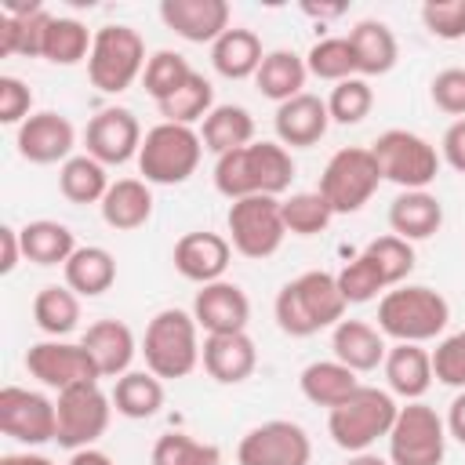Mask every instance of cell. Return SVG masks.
I'll return each instance as SVG.
<instances>
[{
	"label": "cell",
	"mask_w": 465,
	"mask_h": 465,
	"mask_svg": "<svg viewBox=\"0 0 465 465\" xmlns=\"http://www.w3.org/2000/svg\"><path fill=\"white\" fill-rule=\"evenodd\" d=\"M294 178V160L280 142H251L214 160V189L225 200L280 196Z\"/></svg>",
	"instance_id": "obj_1"
},
{
	"label": "cell",
	"mask_w": 465,
	"mask_h": 465,
	"mask_svg": "<svg viewBox=\"0 0 465 465\" xmlns=\"http://www.w3.org/2000/svg\"><path fill=\"white\" fill-rule=\"evenodd\" d=\"M276 323L291 338H309L327 327H338L345 320V298L338 291V276L312 269L294 280H287L272 302Z\"/></svg>",
	"instance_id": "obj_2"
},
{
	"label": "cell",
	"mask_w": 465,
	"mask_h": 465,
	"mask_svg": "<svg viewBox=\"0 0 465 465\" xmlns=\"http://www.w3.org/2000/svg\"><path fill=\"white\" fill-rule=\"evenodd\" d=\"M450 323V305L440 291L425 283H400L381 294L378 302V331L392 341H432L447 331Z\"/></svg>",
	"instance_id": "obj_3"
},
{
	"label": "cell",
	"mask_w": 465,
	"mask_h": 465,
	"mask_svg": "<svg viewBox=\"0 0 465 465\" xmlns=\"http://www.w3.org/2000/svg\"><path fill=\"white\" fill-rule=\"evenodd\" d=\"M200 327L185 309H160L142 338L145 371H153L160 381L189 378L200 367Z\"/></svg>",
	"instance_id": "obj_4"
},
{
	"label": "cell",
	"mask_w": 465,
	"mask_h": 465,
	"mask_svg": "<svg viewBox=\"0 0 465 465\" xmlns=\"http://www.w3.org/2000/svg\"><path fill=\"white\" fill-rule=\"evenodd\" d=\"M396 414H400V407H396L392 392H385L378 385H360L349 400H341L338 407L327 411V432L341 450L360 454V450H371L378 440H389Z\"/></svg>",
	"instance_id": "obj_5"
},
{
	"label": "cell",
	"mask_w": 465,
	"mask_h": 465,
	"mask_svg": "<svg viewBox=\"0 0 465 465\" xmlns=\"http://www.w3.org/2000/svg\"><path fill=\"white\" fill-rule=\"evenodd\" d=\"M203 156V138L200 131L185 124H167L160 120L156 127L145 131L142 149H138V171L149 185H182L196 174Z\"/></svg>",
	"instance_id": "obj_6"
},
{
	"label": "cell",
	"mask_w": 465,
	"mask_h": 465,
	"mask_svg": "<svg viewBox=\"0 0 465 465\" xmlns=\"http://www.w3.org/2000/svg\"><path fill=\"white\" fill-rule=\"evenodd\" d=\"M145 40L131 25H102L94 29V44L87 54V76L102 94L127 91L145 73Z\"/></svg>",
	"instance_id": "obj_7"
},
{
	"label": "cell",
	"mask_w": 465,
	"mask_h": 465,
	"mask_svg": "<svg viewBox=\"0 0 465 465\" xmlns=\"http://www.w3.org/2000/svg\"><path fill=\"white\" fill-rule=\"evenodd\" d=\"M381 182L385 178L374 153L363 145H345L327 160L320 174V196L331 203L334 214H356L378 193Z\"/></svg>",
	"instance_id": "obj_8"
},
{
	"label": "cell",
	"mask_w": 465,
	"mask_h": 465,
	"mask_svg": "<svg viewBox=\"0 0 465 465\" xmlns=\"http://www.w3.org/2000/svg\"><path fill=\"white\" fill-rule=\"evenodd\" d=\"M378 167H381V178L400 185L403 193L407 189H425L436 182L440 174V153L432 142H425L421 134L414 131H403V127H392V131H381L371 145Z\"/></svg>",
	"instance_id": "obj_9"
},
{
	"label": "cell",
	"mask_w": 465,
	"mask_h": 465,
	"mask_svg": "<svg viewBox=\"0 0 465 465\" xmlns=\"http://www.w3.org/2000/svg\"><path fill=\"white\" fill-rule=\"evenodd\" d=\"M447 421L421 400L400 407L389 429V465H443Z\"/></svg>",
	"instance_id": "obj_10"
},
{
	"label": "cell",
	"mask_w": 465,
	"mask_h": 465,
	"mask_svg": "<svg viewBox=\"0 0 465 465\" xmlns=\"http://www.w3.org/2000/svg\"><path fill=\"white\" fill-rule=\"evenodd\" d=\"M225 229H229V243L236 254L243 258H269L280 251L287 225H283V211H280V196H243L229 203L225 214Z\"/></svg>",
	"instance_id": "obj_11"
},
{
	"label": "cell",
	"mask_w": 465,
	"mask_h": 465,
	"mask_svg": "<svg viewBox=\"0 0 465 465\" xmlns=\"http://www.w3.org/2000/svg\"><path fill=\"white\" fill-rule=\"evenodd\" d=\"M54 411H58L54 443L73 454V450L94 447L105 436L113 418V396H105L98 381H84V385L62 389L54 400Z\"/></svg>",
	"instance_id": "obj_12"
},
{
	"label": "cell",
	"mask_w": 465,
	"mask_h": 465,
	"mask_svg": "<svg viewBox=\"0 0 465 465\" xmlns=\"http://www.w3.org/2000/svg\"><path fill=\"white\" fill-rule=\"evenodd\" d=\"M312 440L298 421L272 418L243 432L236 443V465H309Z\"/></svg>",
	"instance_id": "obj_13"
},
{
	"label": "cell",
	"mask_w": 465,
	"mask_h": 465,
	"mask_svg": "<svg viewBox=\"0 0 465 465\" xmlns=\"http://www.w3.org/2000/svg\"><path fill=\"white\" fill-rule=\"evenodd\" d=\"M0 432L25 447L51 443L58 432L54 400H47L44 392L22 389V385H4L0 389Z\"/></svg>",
	"instance_id": "obj_14"
},
{
	"label": "cell",
	"mask_w": 465,
	"mask_h": 465,
	"mask_svg": "<svg viewBox=\"0 0 465 465\" xmlns=\"http://www.w3.org/2000/svg\"><path fill=\"white\" fill-rule=\"evenodd\" d=\"M25 371L44 381L47 389L62 392L84 381H98V367L91 360V352L80 341H65V338H51V341H36L25 352Z\"/></svg>",
	"instance_id": "obj_15"
},
{
	"label": "cell",
	"mask_w": 465,
	"mask_h": 465,
	"mask_svg": "<svg viewBox=\"0 0 465 465\" xmlns=\"http://www.w3.org/2000/svg\"><path fill=\"white\" fill-rule=\"evenodd\" d=\"M142 127L134 120L131 109H120V105H109L102 113H94L87 120V131H84V145H87V156H94L98 163L113 167V163H127L131 156L138 160V149H142Z\"/></svg>",
	"instance_id": "obj_16"
},
{
	"label": "cell",
	"mask_w": 465,
	"mask_h": 465,
	"mask_svg": "<svg viewBox=\"0 0 465 465\" xmlns=\"http://www.w3.org/2000/svg\"><path fill=\"white\" fill-rule=\"evenodd\" d=\"M193 320L203 334H232V331H247L251 320V302L243 294L240 283L229 280H214L203 283L193 298Z\"/></svg>",
	"instance_id": "obj_17"
},
{
	"label": "cell",
	"mask_w": 465,
	"mask_h": 465,
	"mask_svg": "<svg viewBox=\"0 0 465 465\" xmlns=\"http://www.w3.org/2000/svg\"><path fill=\"white\" fill-rule=\"evenodd\" d=\"M15 145H18V156L29 160V163H65L73 156V145H76V131L73 124L62 116V113H33L18 134H15Z\"/></svg>",
	"instance_id": "obj_18"
},
{
	"label": "cell",
	"mask_w": 465,
	"mask_h": 465,
	"mask_svg": "<svg viewBox=\"0 0 465 465\" xmlns=\"http://www.w3.org/2000/svg\"><path fill=\"white\" fill-rule=\"evenodd\" d=\"M229 258H232V243H229V236H222V232H207V229L185 232V236L174 243V254H171L174 269H178L185 280L200 283V287L222 280L225 269H229Z\"/></svg>",
	"instance_id": "obj_19"
},
{
	"label": "cell",
	"mask_w": 465,
	"mask_h": 465,
	"mask_svg": "<svg viewBox=\"0 0 465 465\" xmlns=\"http://www.w3.org/2000/svg\"><path fill=\"white\" fill-rule=\"evenodd\" d=\"M160 18L189 44H214L229 29V4L225 0H163Z\"/></svg>",
	"instance_id": "obj_20"
},
{
	"label": "cell",
	"mask_w": 465,
	"mask_h": 465,
	"mask_svg": "<svg viewBox=\"0 0 465 465\" xmlns=\"http://www.w3.org/2000/svg\"><path fill=\"white\" fill-rule=\"evenodd\" d=\"M272 127H276V138L280 145H291V149H305V145H316L327 127H331V113H327V98L320 94H294L287 98L283 105H276V116H272Z\"/></svg>",
	"instance_id": "obj_21"
},
{
	"label": "cell",
	"mask_w": 465,
	"mask_h": 465,
	"mask_svg": "<svg viewBox=\"0 0 465 465\" xmlns=\"http://www.w3.org/2000/svg\"><path fill=\"white\" fill-rule=\"evenodd\" d=\"M200 363L203 371L218 381V385H240L254 374L258 367V349L251 341L247 331H232V334H207L203 349H200Z\"/></svg>",
	"instance_id": "obj_22"
},
{
	"label": "cell",
	"mask_w": 465,
	"mask_h": 465,
	"mask_svg": "<svg viewBox=\"0 0 465 465\" xmlns=\"http://www.w3.org/2000/svg\"><path fill=\"white\" fill-rule=\"evenodd\" d=\"M80 345L91 352V360H94V367H98L102 378H120V374H127V371H131V360H134V352H138L134 334H131V327H127L124 320H94V323L84 331Z\"/></svg>",
	"instance_id": "obj_23"
},
{
	"label": "cell",
	"mask_w": 465,
	"mask_h": 465,
	"mask_svg": "<svg viewBox=\"0 0 465 465\" xmlns=\"http://www.w3.org/2000/svg\"><path fill=\"white\" fill-rule=\"evenodd\" d=\"M51 25V15L29 0V4H4L0 11V54H44V33Z\"/></svg>",
	"instance_id": "obj_24"
},
{
	"label": "cell",
	"mask_w": 465,
	"mask_h": 465,
	"mask_svg": "<svg viewBox=\"0 0 465 465\" xmlns=\"http://www.w3.org/2000/svg\"><path fill=\"white\" fill-rule=\"evenodd\" d=\"M331 349H334V360L356 374L378 371L385 363V352H389L385 334L367 320H341L331 334Z\"/></svg>",
	"instance_id": "obj_25"
},
{
	"label": "cell",
	"mask_w": 465,
	"mask_h": 465,
	"mask_svg": "<svg viewBox=\"0 0 465 465\" xmlns=\"http://www.w3.org/2000/svg\"><path fill=\"white\" fill-rule=\"evenodd\" d=\"M440 225H443V203L429 189H407L389 203V229L407 243L436 236Z\"/></svg>",
	"instance_id": "obj_26"
},
{
	"label": "cell",
	"mask_w": 465,
	"mask_h": 465,
	"mask_svg": "<svg viewBox=\"0 0 465 465\" xmlns=\"http://www.w3.org/2000/svg\"><path fill=\"white\" fill-rule=\"evenodd\" d=\"M381 371H385L392 396H403L407 403L421 400L432 385V352H425L421 345H411V341H396V345H389Z\"/></svg>",
	"instance_id": "obj_27"
},
{
	"label": "cell",
	"mask_w": 465,
	"mask_h": 465,
	"mask_svg": "<svg viewBox=\"0 0 465 465\" xmlns=\"http://www.w3.org/2000/svg\"><path fill=\"white\" fill-rule=\"evenodd\" d=\"M102 222L116 232L142 229L153 218V193L145 178H116L102 196Z\"/></svg>",
	"instance_id": "obj_28"
},
{
	"label": "cell",
	"mask_w": 465,
	"mask_h": 465,
	"mask_svg": "<svg viewBox=\"0 0 465 465\" xmlns=\"http://www.w3.org/2000/svg\"><path fill=\"white\" fill-rule=\"evenodd\" d=\"M349 44H352V54H356V76H385L396 58H400V44H396V33L378 22V18H363L349 29Z\"/></svg>",
	"instance_id": "obj_29"
},
{
	"label": "cell",
	"mask_w": 465,
	"mask_h": 465,
	"mask_svg": "<svg viewBox=\"0 0 465 465\" xmlns=\"http://www.w3.org/2000/svg\"><path fill=\"white\" fill-rule=\"evenodd\" d=\"M265 51H262V40L258 33L251 29H240V25H229L214 44H211V65L218 69V76L225 80H247L258 73Z\"/></svg>",
	"instance_id": "obj_30"
},
{
	"label": "cell",
	"mask_w": 465,
	"mask_h": 465,
	"mask_svg": "<svg viewBox=\"0 0 465 465\" xmlns=\"http://www.w3.org/2000/svg\"><path fill=\"white\" fill-rule=\"evenodd\" d=\"M62 269H65V287L76 291L80 298H98V294H105L116 283V262L98 243L76 247L73 258Z\"/></svg>",
	"instance_id": "obj_31"
},
{
	"label": "cell",
	"mask_w": 465,
	"mask_h": 465,
	"mask_svg": "<svg viewBox=\"0 0 465 465\" xmlns=\"http://www.w3.org/2000/svg\"><path fill=\"white\" fill-rule=\"evenodd\" d=\"M203 149L214 156H225L232 149H243L254 142V116L243 105H214L207 120L200 124Z\"/></svg>",
	"instance_id": "obj_32"
},
{
	"label": "cell",
	"mask_w": 465,
	"mask_h": 465,
	"mask_svg": "<svg viewBox=\"0 0 465 465\" xmlns=\"http://www.w3.org/2000/svg\"><path fill=\"white\" fill-rule=\"evenodd\" d=\"M298 385H302V396L309 403L331 411V407H338L341 400H349L360 389V378H356V371H349L338 360H316V363H309L302 371Z\"/></svg>",
	"instance_id": "obj_33"
},
{
	"label": "cell",
	"mask_w": 465,
	"mask_h": 465,
	"mask_svg": "<svg viewBox=\"0 0 465 465\" xmlns=\"http://www.w3.org/2000/svg\"><path fill=\"white\" fill-rule=\"evenodd\" d=\"M305 76H309L305 58L294 54V51H287V47H280V51H265V58H262V65L254 73V84H258V91L265 98H272L276 105H283L287 98L302 94Z\"/></svg>",
	"instance_id": "obj_34"
},
{
	"label": "cell",
	"mask_w": 465,
	"mask_h": 465,
	"mask_svg": "<svg viewBox=\"0 0 465 465\" xmlns=\"http://www.w3.org/2000/svg\"><path fill=\"white\" fill-rule=\"evenodd\" d=\"M18 236H22V254L33 265H65L76 251V240H73L69 225L51 222V218H36V222L22 225Z\"/></svg>",
	"instance_id": "obj_35"
},
{
	"label": "cell",
	"mask_w": 465,
	"mask_h": 465,
	"mask_svg": "<svg viewBox=\"0 0 465 465\" xmlns=\"http://www.w3.org/2000/svg\"><path fill=\"white\" fill-rule=\"evenodd\" d=\"M113 407L131 421H145L163 407V381L153 371H127L113 385Z\"/></svg>",
	"instance_id": "obj_36"
},
{
	"label": "cell",
	"mask_w": 465,
	"mask_h": 465,
	"mask_svg": "<svg viewBox=\"0 0 465 465\" xmlns=\"http://www.w3.org/2000/svg\"><path fill=\"white\" fill-rule=\"evenodd\" d=\"M33 320L51 338L73 334L76 323H80V294L69 291V287H58V283L40 287L36 298H33Z\"/></svg>",
	"instance_id": "obj_37"
},
{
	"label": "cell",
	"mask_w": 465,
	"mask_h": 465,
	"mask_svg": "<svg viewBox=\"0 0 465 465\" xmlns=\"http://www.w3.org/2000/svg\"><path fill=\"white\" fill-rule=\"evenodd\" d=\"M109 174L105 163H98L94 156H69L58 167V189L69 203H102V196L109 193Z\"/></svg>",
	"instance_id": "obj_38"
},
{
	"label": "cell",
	"mask_w": 465,
	"mask_h": 465,
	"mask_svg": "<svg viewBox=\"0 0 465 465\" xmlns=\"http://www.w3.org/2000/svg\"><path fill=\"white\" fill-rule=\"evenodd\" d=\"M91 44H94V33L84 22H76V18H54L51 15V25L44 33V54L40 58H47L54 65H76V62H84L91 54Z\"/></svg>",
	"instance_id": "obj_39"
},
{
	"label": "cell",
	"mask_w": 465,
	"mask_h": 465,
	"mask_svg": "<svg viewBox=\"0 0 465 465\" xmlns=\"http://www.w3.org/2000/svg\"><path fill=\"white\" fill-rule=\"evenodd\" d=\"M156 109H160V116H163L167 124H185V127H193L196 120L203 124L207 113L214 109V87H211L207 76L193 73V76H189L171 98H163Z\"/></svg>",
	"instance_id": "obj_40"
},
{
	"label": "cell",
	"mask_w": 465,
	"mask_h": 465,
	"mask_svg": "<svg viewBox=\"0 0 465 465\" xmlns=\"http://www.w3.org/2000/svg\"><path fill=\"white\" fill-rule=\"evenodd\" d=\"M305 69H309V76L331 80V84H341V80L356 76V54H352L349 36H323V40H316L309 47V54H305Z\"/></svg>",
	"instance_id": "obj_41"
},
{
	"label": "cell",
	"mask_w": 465,
	"mask_h": 465,
	"mask_svg": "<svg viewBox=\"0 0 465 465\" xmlns=\"http://www.w3.org/2000/svg\"><path fill=\"white\" fill-rule=\"evenodd\" d=\"M280 211H283L287 232H294V236H316L334 218V211L320 196V189H312V193H291L287 200H280Z\"/></svg>",
	"instance_id": "obj_42"
},
{
	"label": "cell",
	"mask_w": 465,
	"mask_h": 465,
	"mask_svg": "<svg viewBox=\"0 0 465 465\" xmlns=\"http://www.w3.org/2000/svg\"><path fill=\"white\" fill-rule=\"evenodd\" d=\"M153 465H222V450L214 443L193 440L189 432H163L149 454Z\"/></svg>",
	"instance_id": "obj_43"
},
{
	"label": "cell",
	"mask_w": 465,
	"mask_h": 465,
	"mask_svg": "<svg viewBox=\"0 0 465 465\" xmlns=\"http://www.w3.org/2000/svg\"><path fill=\"white\" fill-rule=\"evenodd\" d=\"M193 73H196V69H193L178 51H156V54H149V62H145L142 84H145V94L160 105V102L171 98Z\"/></svg>",
	"instance_id": "obj_44"
},
{
	"label": "cell",
	"mask_w": 465,
	"mask_h": 465,
	"mask_svg": "<svg viewBox=\"0 0 465 465\" xmlns=\"http://www.w3.org/2000/svg\"><path fill=\"white\" fill-rule=\"evenodd\" d=\"M363 254L378 265L385 287H400V283L411 276V269H414V243H407V240H400V236H392V232L371 240V243L363 247Z\"/></svg>",
	"instance_id": "obj_45"
},
{
	"label": "cell",
	"mask_w": 465,
	"mask_h": 465,
	"mask_svg": "<svg viewBox=\"0 0 465 465\" xmlns=\"http://www.w3.org/2000/svg\"><path fill=\"white\" fill-rule=\"evenodd\" d=\"M371 105H374V91H371V84L363 76H349V80L334 84L331 94H327L331 124H341V127L360 124L371 113Z\"/></svg>",
	"instance_id": "obj_46"
},
{
	"label": "cell",
	"mask_w": 465,
	"mask_h": 465,
	"mask_svg": "<svg viewBox=\"0 0 465 465\" xmlns=\"http://www.w3.org/2000/svg\"><path fill=\"white\" fill-rule=\"evenodd\" d=\"M334 276H338V291H341L345 305H363V302L378 298L381 291H389L385 280H381V272H378V265H374L367 254H356V258H352L341 272H334Z\"/></svg>",
	"instance_id": "obj_47"
},
{
	"label": "cell",
	"mask_w": 465,
	"mask_h": 465,
	"mask_svg": "<svg viewBox=\"0 0 465 465\" xmlns=\"http://www.w3.org/2000/svg\"><path fill=\"white\" fill-rule=\"evenodd\" d=\"M432 378L450 389H465V331L447 334L432 349Z\"/></svg>",
	"instance_id": "obj_48"
},
{
	"label": "cell",
	"mask_w": 465,
	"mask_h": 465,
	"mask_svg": "<svg viewBox=\"0 0 465 465\" xmlns=\"http://www.w3.org/2000/svg\"><path fill=\"white\" fill-rule=\"evenodd\" d=\"M421 22L436 40H465V0H429Z\"/></svg>",
	"instance_id": "obj_49"
},
{
	"label": "cell",
	"mask_w": 465,
	"mask_h": 465,
	"mask_svg": "<svg viewBox=\"0 0 465 465\" xmlns=\"http://www.w3.org/2000/svg\"><path fill=\"white\" fill-rule=\"evenodd\" d=\"M429 94H432V105L440 113L465 120V69L450 65V69L436 73L432 84H429Z\"/></svg>",
	"instance_id": "obj_50"
},
{
	"label": "cell",
	"mask_w": 465,
	"mask_h": 465,
	"mask_svg": "<svg viewBox=\"0 0 465 465\" xmlns=\"http://www.w3.org/2000/svg\"><path fill=\"white\" fill-rule=\"evenodd\" d=\"M33 91L18 76H0V124H25L33 113Z\"/></svg>",
	"instance_id": "obj_51"
},
{
	"label": "cell",
	"mask_w": 465,
	"mask_h": 465,
	"mask_svg": "<svg viewBox=\"0 0 465 465\" xmlns=\"http://www.w3.org/2000/svg\"><path fill=\"white\" fill-rule=\"evenodd\" d=\"M440 160H447L458 174H465V120H454V124L443 131Z\"/></svg>",
	"instance_id": "obj_52"
},
{
	"label": "cell",
	"mask_w": 465,
	"mask_h": 465,
	"mask_svg": "<svg viewBox=\"0 0 465 465\" xmlns=\"http://www.w3.org/2000/svg\"><path fill=\"white\" fill-rule=\"evenodd\" d=\"M22 258H25V254H22V236H18V229H15V225H4V229H0V272H4V276L15 272Z\"/></svg>",
	"instance_id": "obj_53"
},
{
	"label": "cell",
	"mask_w": 465,
	"mask_h": 465,
	"mask_svg": "<svg viewBox=\"0 0 465 465\" xmlns=\"http://www.w3.org/2000/svg\"><path fill=\"white\" fill-rule=\"evenodd\" d=\"M447 436H454L458 443H465V389L454 396V403L447 411Z\"/></svg>",
	"instance_id": "obj_54"
},
{
	"label": "cell",
	"mask_w": 465,
	"mask_h": 465,
	"mask_svg": "<svg viewBox=\"0 0 465 465\" xmlns=\"http://www.w3.org/2000/svg\"><path fill=\"white\" fill-rule=\"evenodd\" d=\"M65 465H113V458L98 447H84V450H73Z\"/></svg>",
	"instance_id": "obj_55"
},
{
	"label": "cell",
	"mask_w": 465,
	"mask_h": 465,
	"mask_svg": "<svg viewBox=\"0 0 465 465\" xmlns=\"http://www.w3.org/2000/svg\"><path fill=\"white\" fill-rule=\"evenodd\" d=\"M0 465H54V461H51V458H44V454L25 450V454H4V458H0Z\"/></svg>",
	"instance_id": "obj_56"
},
{
	"label": "cell",
	"mask_w": 465,
	"mask_h": 465,
	"mask_svg": "<svg viewBox=\"0 0 465 465\" xmlns=\"http://www.w3.org/2000/svg\"><path fill=\"white\" fill-rule=\"evenodd\" d=\"M302 11L312 15V18H334V15L345 11V4H302Z\"/></svg>",
	"instance_id": "obj_57"
},
{
	"label": "cell",
	"mask_w": 465,
	"mask_h": 465,
	"mask_svg": "<svg viewBox=\"0 0 465 465\" xmlns=\"http://www.w3.org/2000/svg\"><path fill=\"white\" fill-rule=\"evenodd\" d=\"M345 465H389V458H378V454H371V450H360V454H349Z\"/></svg>",
	"instance_id": "obj_58"
}]
</instances>
